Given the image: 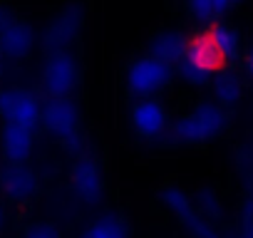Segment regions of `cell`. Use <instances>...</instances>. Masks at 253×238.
Returning <instances> with one entry per match:
<instances>
[{
	"label": "cell",
	"mask_w": 253,
	"mask_h": 238,
	"mask_svg": "<svg viewBox=\"0 0 253 238\" xmlns=\"http://www.w3.org/2000/svg\"><path fill=\"white\" fill-rule=\"evenodd\" d=\"M241 238H253V221L251 223H246V228H243V236Z\"/></svg>",
	"instance_id": "cell-3"
},
{
	"label": "cell",
	"mask_w": 253,
	"mask_h": 238,
	"mask_svg": "<svg viewBox=\"0 0 253 238\" xmlns=\"http://www.w3.org/2000/svg\"><path fill=\"white\" fill-rule=\"evenodd\" d=\"M87 238H119L117 236V231L114 228H107V226H102V228H94Z\"/></svg>",
	"instance_id": "cell-2"
},
{
	"label": "cell",
	"mask_w": 253,
	"mask_h": 238,
	"mask_svg": "<svg viewBox=\"0 0 253 238\" xmlns=\"http://www.w3.org/2000/svg\"><path fill=\"white\" fill-rule=\"evenodd\" d=\"M184 57L199 75H221L231 67L233 40L221 23H206L184 40Z\"/></svg>",
	"instance_id": "cell-1"
},
{
	"label": "cell",
	"mask_w": 253,
	"mask_h": 238,
	"mask_svg": "<svg viewBox=\"0 0 253 238\" xmlns=\"http://www.w3.org/2000/svg\"><path fill=\"white\" fill-rule=\"evenodd\" d=\"M248 67H251V72H253V55H248Z\"/></svg>",
	"instance_id": "cell-4"
}]
</instances>
